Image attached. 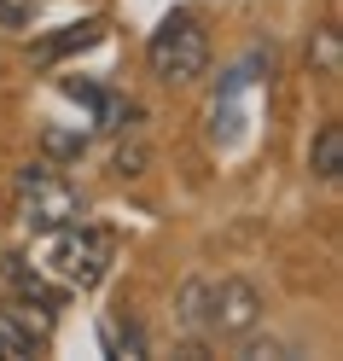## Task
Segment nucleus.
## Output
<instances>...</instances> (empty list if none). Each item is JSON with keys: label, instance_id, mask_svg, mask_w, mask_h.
<instances>
[{"label": "nucleus", "instance_id": "5", "mask_svg": "<svg viewBox=\"0 0 343 361\" xmlns=\"http://www.w3.org/2000/svg\"><path fill=\"white\" fill-rule=\"evenodd\" d=\"M47 350V321H35L30 309L0 303V361H30Z\"/></svg>", "mask_w": 343, "mask_h": 361}, {"label": "nucleus", "instance_id": "6", "mask_svg": "<svg viewBox=\"0 0 343 361\" xmlns=\"http://www.w3.org/2000/svg\"><path fill=\"white\" fill-rule=\"evenodd\" d=\"M58 87H64V94H70V99H82L87 111H94V123H99V128H111V134L134 123V105H128L123 94H111V87H94V82H76V76H64Z\"/></svg>", "mask_w": 343, "mask_h": 361}, {"label": "nucleus", "instance_id": "9", "mask_svg": "<svg viewBox=\"0 0 343 361\" xmlns=\"http://www.w3.org/2000/svg\"><path fill=\"white\" fill-rule=\"evenodd\" d=\"M308 169L320 175V180H337L343 175V128L337 123H326L314 134V152H308Z\"/></svg>", "mask_w": 343, "mask_h": 361}, {"label": "nucleus", "instance_id": "11", "mask_svg": "<svg viewBox=\"0 0 343 361\" xmlns=\"http://www.w3.org/2000/svg\"><path fill=\"white\" fill-rule=\"evenodd\" d=\"M41 6H47V0H0V30H24V24H35Z\"/></svg>", "mask_w": 343, "mask_h": 361}, {"label": "nucleus", "instance_id": "13", "mask_svg": "<svg viewBox=\"0 0 343 361\" xmlns=\"http://www.w3.org/2000/svg\"><path fill=\"white\" fill-rule=\"evenodd\" d=\"M140 164H146L140 146H134V152H117V175H140Z\"/></svg>", "mask_w": 343, "mask_h": 361}, {"label": "nucleus", "instance_id": "3", "mask_svg": "<svg viewBox=\"0 0 343 361\" xmlns=\"http://www.w3.org/2000/svg\"><path fill=\"white\" fill-rule=\"evenodd\" d=\"M146 64L157 82H198L210 64V35L192 12H169L146 41Z\"/></svg>", "mask_w": 343, "mask_h": 361}, {"label": "nucleus", "instance_id": "1", "mask_svg": "<svg viewBox=\"0 0 343 361\" xmlns=\"http://www.w3.org/2000/svg\"><path fill=\"white\" fill-rule=\"evenodd\" d=\"M111 233L87 228V221H70V228H53L47 245H41V268L64 286V291H94L111 274Z\"/></svg>", "mask_w": 343, "mask_h": 361}, {"label": "nucleus", "instance_id": "7", "mask_svg": "<svg viewBox=\"0 0 343 361\" xmlns=\"http://www.w3.org/2000/svg\"><path fill=\"white\" fill-rule=\"evenodd\" d=\"M0 274L18 286V298H24V303H41V309H58L64 303V286L47 280V268H30V257H6V262H0Z\"/></svg>", "mask_w": 343, "mask_h": 361}, {"label": "nucleus", "instance_id": "10", "mask_svg": "<svg viewBox=\"0 0 343 361\" xmlns=\"http://www.w3.org/2000/svg\"><path fill=\"white\" fill-rule=\"evenodd\" d=\"M105 350L111 355H146V338H140V326H123V321H105Z\"/></svg>", "mask_w": 343, "mask_h": 361}, {"label": "nucleus", "instance_id": "2", "mask_svg": "<svg viewBox=\"0 0 343 361\" xmlns=\"http://www.w3.org/2000/svg\"><path fill=\"white\" fill-rule=\"evenodd\" d=\"M12 192H18V221H24L30 233H53V228H70V221L87 216L82 192H76L58 169H47V164L18 169V187H12Z\"/></svg>", "mask_w": 343, "mask_h": 361}, {"label": "nucleus", "instance_id": "12", "mask_svg": "<svg viewBox=\"0 0 343 361\" xmlns=\"http://www.w3.org/2000/svg\"><path fill=\"white\" fill-rule=\"evenodd\" d=\"M47 152H53V157H82V152H87V134H58V128H47Z\"/></svg>", "mask_w": 343, "mask_h": 361}, {"label": "nucleus", "instance_id": "4", "mask_svg": "<svg viewBox=\"0 0 343 361\" xmlns=\"http://www.w3.org/2000/svg\"><path fill=\"white\" fill-rule=\"evenodd\" d=\"M198 298L210 309H192L187 321L204 326V332H216V338H244L262 321V298H256L250 280H210V286H198Z\"/></svg>", "mask_w": 343, "mask_h": 361}, {"label": "nucleus", "instance_id": "8", "mask_svg": "<svg viewBox=\"0 0 343 361\" xmlns=\"http://www.w3.org/2000/svg\"><path fill=\"white\" fill-rule=\"evenodd\" d=\"M105 35V24L99 18H87V24H64L58 35H47V41H35V64H58L64 53H87L94 41Z\"/></svg>", "mask_w": 343, "mask_h": 361}]
</instances>
